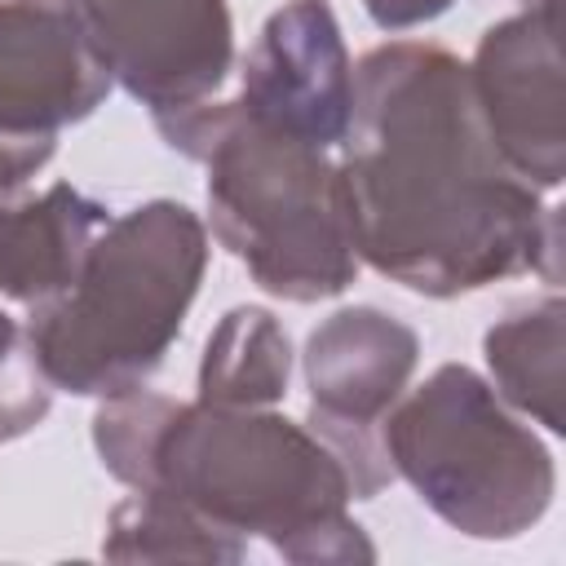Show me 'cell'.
I'll use <instances>...</instances> for the list:
<instances>
[{"label":"cell","mask_w":566,"mask_h":566,"mask_svg":"<svg viewBox=\"0 0 566 566\" xmlns=\"http://www.w3.org/2000/svg\"><path fill=\"white\" fill-rule=\"evenodd\" d=\"M336 168L354 252L389 283L433 301L517 274L557 283V208L486 142L451 49L389 40L358 57Z\"/></svg>","instance_id":"6da1fadb"},{"label":"cell","mask_w":566,"mask_h":566,"mask_svg":"<svg viewBox=\"0 0 566 566\" xmlns=\"http://www.w3.org/2000/svg\"><path fill=\"white\" fill-rule=\"evenodd\" d=\"M93 451L128 491L186 504L226 539H265L296 566L376 562L349 517L354 478L327 438L274 407L177 402L146 385L102 398Z\"/></svg>","instance_id":"7a4b0ae2"},{"label":"cell","mask_w":566,"mask_h":566,"mask_svg":"<svg viewBox=\"0 0 566 566\" xmlns=\"http://www.w3.org/2000/svg\"><path fill=\"white\" fill-rule=\"evenodd\" d=\"M208 270V226L177 199L111 217L75 279L22 323L49 389L115 398L146 385L177 345Z\"/></svg>","instance_id":"3957f363"},{"label":"cell","mask_w":566,"mask_h":566,"mask_svg":"<svg viewBox=\"0 0 566 566\" xmlns=\"http://www.w3.org/2000/svg\"><path fill=\"white\" fill-rule=\"evenodd\" d=\"M155 133L203 164L212 239L279 301L314 305L358 279L345 186L332 150L252 124L234 102L159 115Z\"/></svg>","instance_id":"277c9868"},{"label":"cell","mask_w":566,"mask_h":566,"mask_svg":"<svg viewBox=\"0 0 566 566\" xmlns=\"http://www.w3.org/2000/svg\"><path fill=\"white\" fill-rule=\"evenodd\" d=\"M380 451L389 473L469 539H517L557 495L548 442L464 363L433 367L389 407Z\"/></svg>","instance_id":"5b68a950"},{"label":"cell","mask_w":566,"mask_h":566,"mask_svg":"<svg viewBox=\"0 0 566 566\" xmlns=\"http://www.w3.org/2000/svg\"><path fill=\"white\" fill-rule=\"evenodd\" d=\"M420 363V336L376 305L327 314L301 354L310 389V429L349 464L354 495H380L394 473L380 451V420L407 394Z\"/></svg>","instance_id":"8992f818"},{"label":"cell","mask_w":566,"mask_h":566,"mask_svg":"<svg viewBox=\"0 0 566 566\" xmlns=\"http://www.w3.org/2000/svg\"><path fill=\"white\" fill-rule=\"evenodd\" d=\"M88 49L133 102L159 115L212 102L234 71L226 0H66Z\"/></svg>","instance_id":"52a82bcc"},{"label":"cell","mask_w":566,"mask_h":566,"mask_svg":"<svg viewBox=\"0 0 566 566\" xmlns=\"http://www.w3.org/2000/svg\"><path fill=\"white\" fill-rule=\"evenodd\" d=\"M464 66L478 119L495 155L535 190H557L566 177L557 0H535L491 22Z\"/></svg>","instance_id":"ba28073f"},{"label":"cell","mask_w":566,"mask_h":566,"mask_svg":"<svg viewBox=\"0 0 566 566\" xmlns=\"http://www.w3.org/2000/svg\"><path fill=\"white\" fill-rule=\"evenodd\" d=\"M234 106L252 124L314 150H336L345 142L354 115V57L327 0H287L265 18L243 57Z\"/></svg>","instance_id":"9c48e42d"},{"label":"cell","mask_w":566,"mask_h":566,"mask_svg":"<svg viewBox=\"0 0 566 566\" xmlns=\"http://www.w3.org/2000/svg\"><path fill=\"white\" fill-rule=\"evenodd\" d=\"M111 75L66 0H0V142L57 150L62 128L88 119Z\"/></svg>","instance_id":"30bf717a"},{"label":"cell","mask_w":566,"mask_h":566,"mask_svg":"<svg viewBox=\"0 0 566 566\" xmlns=\"http://www.w3.org/2000/svg\"><path fill=\"white\" fill-rule=\"evenodd\" d=\"M49 159L53 150L0 142V296L27 310L75 279L93 234L111 221L106 203L71 181L31 190V177Z\"/></svg>","instance_id":"8fae6325"},{"label":"cell","mask_w":566,"mask_h":566,"mask_svg":"<svg viewBox=\"0 0 566 566\" xmlns=\"http://www.w3.org/2000/svg\"><path fill=\"white\" fill-rule=\"evenodd\" d=\"M491 389L548 433L566 429V385H562V354H566V301L544 296L526 310L504 314L482 336Z\"/></svg>","instance_id":"7c38bea8"},{"label":"cell","mask_w":566,"mask_h":566,"mask_svg":"<svg viewBox=\"0 0 566 566\" xmlns=\"http://www.w3.org/2000/svg\"><path fill=\"white\" fill-rule=\"evenodd\" d=\"M292 385V340L283 323L261 305H234L212 327L195 398L217 407H274Z\"/></svg>","instance_id":"4fadbf2b"},{"label":"cell","mask_w":566,"mask_h":566,"mask_svg":"<svg viewBox=\"0 0 566 566\" xmlns=\"http://www.w3.org/2000/svg\"><path fill=\"white\" fill-rule=\"evenodd\" d=\"M102 557L111 562H239L243 544L203 526L186 504L159 491H128L111 517Z\"/></svg>","instance_id":"5bb4252c"},{"label":"cell","mask_w":566,"mask_h":566,"mask_svg":"<svg viewBox=\"0 0 566 566\" xmlns=\"http://www.w3.org/2000/svg\"><path fill=\"white\" fill-rule=\"evenodd\" d=\"M53 407V389L40 376L27 332L0 310V442L31 433Z\"/></svg>","instance_id":"9a60e30c"},{"label":"cell","mask_w":566,"mask_h":566,"mask_svg":"<svg viewBox=\"0 0 566 566\" xmlns=\"http://www.w3.org/2000/svg\"><path fill=\"white\" fill-rule=\"evenodd\" d=\"M455 0H363L367 18L380 27V31H411V27H424L433 18H442Z\"/></svg>","instance_id":"2e32d148"}]
</instances>
